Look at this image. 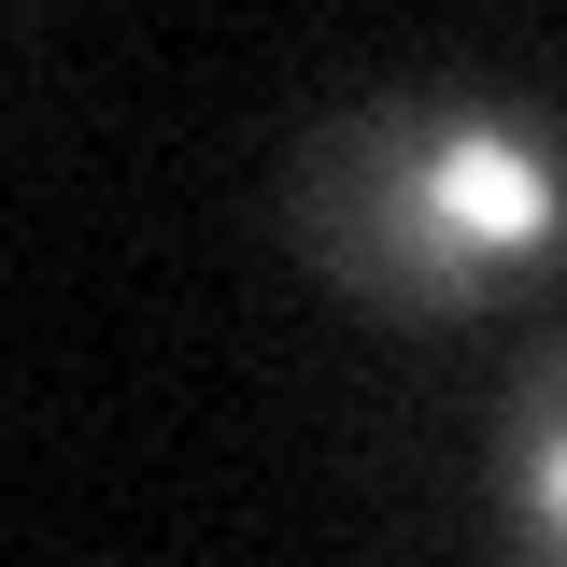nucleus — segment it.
Instances as JSON below:
<instances>
[{
    "label": "nucleus",
    "mask_w": 567,
    "mask_h": 567,
    "mask_svg": "<svg viewBox=\"0 0 567 567\" xmlns=\"http://www.w3.org/2000/svg\"><path fill=\"white\" fill-rule=\"evenodd\" d=\"M298 241L398 312H468L567 256V128L539 100H369L298 156Z\"/></svg>",
    "instance_id": "f257e3e1"
},
{
    "label": "nucleus",
    "mask_w": 567,
    "mask_h": 567,
    "mask_svg": "<svg viewBox=\"0 0 567 567\" xmlns=\"http://www.w3.org/2000/svg\"><path fill=\"white\" fill-rule=\"evenodd\" d=\"M496 539L511 567H567V341L496 412Z\"/></svg>",
    "instance_id": "f03ea898"
}]
</instances>
